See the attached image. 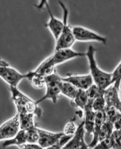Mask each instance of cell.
<instances>
[{
  "label": "cell",
  "mask_w": 121,
  "mask_h": 149,
  "mask_svg": "<svg viewBox=\"0 0 121 149\" xmlns=\"http://www.w3.org/2000/svg\"><path fill=\"white\" fill-rule=\"evenodd\" d=\"M72 100L75 106L84 110L88 101V95L86 90L79 89L76 97Z\"/></svg>",
  "instance_id": "21"
},
{
  "label": "cell",
  "mask_w": 121,
  "mask_h": 149,
  "mask_svg": "<svg viewBox=\"0 0 121 149\" xmlns=\"http://www.w3.org/2000/svg\"><path fill=\"white\" fill-rule=\"evenodd\" d=\"M106 107V102L104 100V95L99 96L97 98L95 99L92 104V109L95 112H98L101 110H103Z\"/></svg>",
  "instance_id": "25"
},
{
  "label": "cell",
  "mask_w": 121,
  "mask_h": 149,
  "mask_svg": "<svg viewBox=\"0 0 121 149\" xmlns=\"http://www.w3.org/2000/svg\"><path fill=\"white\" fill-rule=\"evenodd\" d=\"M79 88L70 83L63 81L61 86V93L68 98L74 100L77 94Z\"/></svg>",
  "instance_id": "18"
},
{
  "label": "cell",
  "mask_w": 121,
  "mask_h": 149,
  "mask_svg": "<svg viewBox=\"0 0 121 149\" xmlns=\"http://www.w3.org/2000/svg\"><path fill=\"white\" fill-rule=\"evenodd\" d=\"M20 149H42L37 143H26L18 147Z\"/></svg>",
  "instance_id": "30"
},
{
  "label": "cell",
  "mask_w": 121,
  "mask_h": 149,
  "mask_svg": "<svg viewBox=\"0 0 121 149\" xmlns=\"http://www.w3.org/2000/svg\"><path fill=\"white\" fill-rule=\"evenodd\" d=\"M63 83L62 77L55 71L45 77V86L46 87V93L42 97L36 101L38 104H40L47 99H50L54 104L58 100L59 95L61 93V86Z\"/></svg>",
  "instance_id": "4"
},
{
  "label": "cell",
  "mask_w": 121,
  "mask_h": 149,
  "mask_svg": "<svg viewBox=\"0 0 121 149\" xmlns=\"http://www.w3.org/2000/svg\"><path fill=\"white\" fill-rule=\"evenodd\" d=\"M105 113L106 121L112 122L114 124L115 120L117 118L118 115L120 113V111L114 107H105Z\"/></svg>",
  "instance_id": "23"
},
{
  "label": "cell",
  "mask_w": 121,
  "mask_h": 149,
  "mask_svg": "<svg viewBox=\"0 0 121 149\" xmlns=\"http://www.w3.org/2000/svg\"><path fill=\"white\" fill-rule=\"evenodd\" d=\"M106 107H114L121 112V91L120 87L114 84L104 90V94Z\"/></svg>",
  "instance_id": "9"
},
{
  "label": "cell",
  "mask_w": 121,
  "mask_h": 149,
  "mask_svg": "<svg viewBox=\"0 0 121 149\" xmlns=\"http://www.w3.org/2000/svg\"><path fill=\"white\" fill-rule=\"evenodd\" d=\"M32 71L26 74H22L10 65L0 67V78L9 85V87H17L24 79L30 80Z\"/></svg>",
  "instance_id": "5"
},
{
  "label": "cell",
  "mask_w": 121,
  "mask_h": 149,
  "mask_svg": "<svg viewBox=\"0 0 121 149\" xmlns=\"http://www.w3.org/2000/svg\"><path fill=\"white\" fill-rule=\"evenodd\" d=\"M58 2L63 12L62 20L63 22V27L60 36L55 40V50L71 48L76 41L72 27L69 24V9L62 1H58Z\"/></svg>",
  "instance_id": "3"
},
{
  "label": "cell",
  "mask_w": 121,
  "mask_h": 149,
  "mask_svg": "<svg viewBox=\"0 0 121 149\" xmlns=\"http://www.w3.org/2000/svg\"><path fill=\"white\" fill-rule=\"evenodd\" d=\"M114 127L116 130H119L121 128V112L118 115L116 119L114 122Z\"/></svg>",
  "instance_id": "31"
},
{
  "label": "cell",
  "mask_w": 121,
  "mask_h": 149,
  "mask_svg": "<svg viewBox=\"0 0 121 149\" xmlns=\"http://www.w3.org/2000/svg\"><path fill=\"white\" fill-rule=\"evenodd\" d=\"M72 29L76 41L82 42L97 41L102 44H107V39L106 38L88 28L79 25H75L72 27Z\"/></svg>",
  "instance_id": "6"
},
{
  "label": "cell",
  "mask_w": 121,
  "mask_h": 149,
  "mask_svg": "<svg viewBox=\"0 0 121 149\" xmlns=\"http://www.w3.org/2000/svg\"><path fill=\"white\" fill-rule=\"evenodd\" d=\"M86 56V53L74 51L71 48L55 50L48 57L51 64L55 67L75 58Z\"/></svg>",
  "instance_id": "7"
},
{
  "label": "cell",
  "mask_w": 121,
  "mask_h": 149,
  "mask_svg": "<svg viewBox=\"0 0 121 149\" xmlns=\"http://www.w3.org/2000/svg\"><path fill=\"white\" fill-rule=\"evenodd\" d=\"M27 143L25 130L20 129L17 134L10 139L4 141L3 143V148H7L11 146H17L18 147Z\"/></svg>",
  "instance_id": "16"
},
{
  "label": "cell",
  "mask_w": 121,
  "mask_h": 149,
  "mask_svg": "<svg viewBox=\"0 0 121 149\" xmlns=\"http://www.w3.org/2000/svg\"><path fill=\"white\" fill-rule=\"evenodd\" d=\"M72 136H73L67 135L63 134L58 139L56 144L52 146L50 149H63L64 146L71 139Z\"/></svg>",
  "instance_id": "27"
},
{
  "label": "cell",
  "mask_w": 121,
  "mask_h": 149,
  "mask_svg": "<svg viewBox=\"0 0 121 149\" xmlns=\"http://www.w3.org/2000/svg\"><path fill=\"white\" fill-rule=\"evenodd\" d=\"M77 128V127L74 124V122L72 121H70L67 122L65 125L64 131L63 132L64 133V134L67 135L73 136L74 132L76 131Z\"/></svg>",
  "instance_id": "29"
},
{
  "label": "cell",
  "mask_w": 121,
  "mask_h": 149,
  "mask_svg": "<svg viewBox=\"0 0 121 149\" xmlns=\"http://www.w3.org/2000/svg\"><path fill=\"white\" fill-rule=\"evenodd\" d=\"M27 143H37L39 139L38 127L36 126L31 129L25 130Z\"/></svg>",
  "instance_id": "24"
},
{
  "label": "cell",
  "mask_w": 121,
  "mask_h": 149,
  "mask_svg": "<svg viewBox=\"0 0 121 149\" xmlns=\"http://www.w3.org/2000/svg\"><path fill=\"white\" fill-rule=\"evenodd\" d=\"M114 128L113 123L106 121L102 125L99 135V142L110 137Z\"/></svg>",
  "instance_id": "20"
},
{
  "label": "cell",
  "mask_w": 121,
  "mask_h": 149,
  "mask_svg": "<svg viewBox=\"0 0 121 149\" xmlns=\"http://www.w3.org/2000/svg\"><path fill=\"white\" fill-rule=\"evenodd\" d=\"M94 149H113V141L111 136L108 138L99 142Z\"/></svg>",
  "instance_id": "26"
},
{
  "label": "cell",
  "mask_w": 121,
  "mask_h": 149,
  "mask_svg": "<svg viewBox=\"0 0 121 149\" xmlns=\"http://www.w3.org/2000/svg\"><path fill=\"white\" fill-rule=\"evenodd\" d=\"M62 79L63 81L70 83L78 88L84 90H86L94 83L91 74L69 75L67 77H62Z\"/></svg>",
  "instance_id": "13"
},
{
  "label": "cell",
  "mask_w": 121,
  "mask_h": 149,
  "mask_svg": "<svg viewBox=\"0 0 121 149\" xmlns=\"http://www.w3.org/2000/svg\"><path fill=\"white\" fill-rule=\"evenodd\" d=\"M20 129L19 118L17 114L0 126V141L11 139Z\"/></svg>",
  "instance_id": "8"
},
{
  "label": "cell",
  "mask_w": 121,
  "mask_h": 149,
  "mask_svg": "<svg viewBox=\"0 0 121 149\" xmlns=\"http://www.w3.org/2000/svg\"><path fill=\"white\" fill-rule=\"evenodd\" d=\"M95 119L94 123V130H93V140L89 145H88V148H94L99 143V135L100 131L102 125L106 121V113L105 110H101L98 112H95Z\"/></svg>",
  "instance_id": "14"
},
{
  "label": "cell",
  "mask_w": 121,
  "mask_h": 149,
  "mask_svg": "<svg viewBox=\"0 0 121 149\" xmlns=\"http://www.w3.org/2000/svg\"><path fill=\"white\" fill-rule=\"evenodd\" d=\"M10 65L9 64L6 62V61L3 60L2 59H0V67H5V66H8Z\"/></svg>",
  "instance_id": "32"
},
{
  "label": "cell",
  "mask_w": 121,
  "mask_h": 149,
  "mask_svg": "<svg viewBox=\"0 0 121 149\" xmlns=\"http://www.w3.org/2000/svg\"><path fill=\"white\" fill-rule=\"evenodd\" d=\"M39 139L38 144L42 149H50L58 142L61 137L64 134L63 132H50L44 129L38 128Z\"/></svg>",
  "instance_id": "10"
},
{
  "label": "cell",
  "mask_w": 121,
  "mask_h": 149,
  "mask_svg": "<svg viewBox=\"0 0 121 149\" xmlns=\"http://www.w3.org/2000/svg\"><path fill=\"white\" fill-rule=\"evenodd\" d=\"M11 99L16 107L18 114L30 113L38 117L42 114V109L27 95L20 91L17 87H10Z\"/></svg>",
  "instance_id": "1"
},
{
  "label": "cell",
  "mask_w": 121,
  "mask_h": 149,
  "mask_svg": "<svg viewBox=\"0 0 121 149\" xmlns=\"http://www.w3.org/2000/svg\"><path fill=\"white\" fill-rule=\"evenodd\" d=\"M113 141V149H121V135L118 130L115 129L111 134Z\"/></svg>",
  "instance_id": "28"
},
{
  "label": "cell",
  "mask_w": 121,
  "mask_h": 149,
  "mask_svg": "<svg viewBox=\"0 0 121 149\" xmlns=\"http://www.w3.org/2000/svg\"><path fill=\"white\" fill-rule=\"evenodd\" d=\"M104 89L99 88L97 85L95 84L92 85L89 88L86 90L88 95V102L93 104L95 99L101 95H104Z\"/></svg>",
  "instance_id": "19"
},
{
  "label": "cell",
  "mask_w": 121,
  "mask_h": 149,
  "mask_svg": "<svg viewBox=\"0 0 121 149\" xmlns=\"http://www.w3.org/2000/svg\"><path fill=\"white\" fill-rule=\"evenodd\" d=\"M119 130V132H120V134H121V128L120 129H119V130Z\"/></svg>",
  "instance_id": "33"
},
{
  "label": "cell",
  "mask_w": 121,
  "mask_h": 149,
  "mask_svg": "<svg viewBox=\"0 0 121 149\" xmlns=\"http://www.w3.org/2000/svg\"><path fill=\"white\" fill-rule=\"evenodd\" d=\"M32 77L30 81L34 88H42L45 85V77L36 74L32 71Z\"/></svg>",
  "instance_id": "22"
},
{
  "label": "cell",
  "mask_w": 121,
  "mask_h": 149,
  "mask_svg": "<svg viewBox=\"0 0 121 149\" xmlns=\"http://www.w3.org/2000/svg\"><path fill=\"white\" fill-rule=\"evenodd\" d=\"M85 53L88 61L91 76L94 84L99 88L105 90L112 85V73L104 72L98 67L95 58V49L93 46L90 45Z\"/></svg>",
  "instance_id": "2"
},
{
  "label": "cell",
  "mask_w": 121,
  "mask_h": 149,
  "mask_svg": "<svg viewBox=\"0 0 121 149\" xmlns=\"http://www.w3.org/2000/svg\"><path fill=\"white\" fill-rule=\"evenodd\" d=\"M45 8H46L48 14L49 15V20L47 24H46V26L51 31L54 39L55 40H56L57 38L60 36L63 27V20L54 16L51 10L49 3L45 6Z\"/></svg>",
  "instance_id": "12"
},
{
  "label": "cell",
  "mask_w": 121,
  "mask_h": 149,
  "mask_svg": "<svg viewBox=\"0 0 121 149\" xmlns=\"http://www.w3.org/2000/svg\"><path fill=\"white\" fill-rule=\"evenodd\" d=\"M84 110L85 111L84 128L85 131L87 132L88 134H91L93 132L96 113L93 110L92 107L88 106L85 107Z\"/></svg>",
  "instance_id": "15"
},
{
  "label": "cell",
  "mask_w": 121,
  "mask_h": 149,
  "mask_svg": "<svg viewBox=\"0 0 121 149\" xmlns=\"http://www.w3.org/2000/svg\"><path fill=\"white\" fill-rule=\"evenodd\" d=\"M85 129L84 128V121L78 125L76 132H74L71 139L64 146L63 149H88V146L84 140V134Z\"/></svg>",
  "instance_id": "11"
},
{
  "label": "cell",
  "mask_w": 121,
  "mask_h": 149,
  "mask_svg": "<svg viewBox=\"0 0 121 149\" xmlns=\"http://www.w3.org/2000/svg\"><path fill=\"white\" fill-rule=\"evenodd\" d=\"M18 115L20 129L27 130L35 127L34 122V116L35 115L30 113H21L18 114Z\"/></svg>",
  "instance_id": "17"
}]
</instances>
